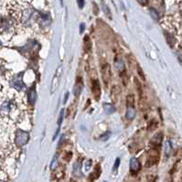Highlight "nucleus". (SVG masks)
Segmentation results:
<instances>
[{
    "instance_id": "nucleus-1",
    "label": "nucleus",
    "mask_w": 182,
    "mask_h": 182,
    "mask_svg": "<svg viewBox=\"0 0 182 182\" xmlns=\"http://www.w3.org/2000/svg\"><path fill=\"white\" fill-rule=\"evenodd\" d=\"M29 140V134L28 132L18 130L15 136V143L18 147H22V145H26Z\"/></svg>"
},
{
    "instance_id": "nucleus-2",
    "label": "nucleus",
    "mask_w": 182,
    "mask_h": 182,
    "mask_svg": "<svg viewBox=\"0 0 182 182\" xmlns=\"http://www.w3.org/2000/svg\"><path fill=\"white\" fill-rule=\"evenodd\" d=\"M62 66L60 65L57 68L54 76L52 78L51 81V92L53 93L56 92V90L59 87V81H60V77H62Z\"/></svg>"
},
{
    "instance_id": "nucleus-3",
    "label": "nucleus",
    "mask_w": 182,
    "mask_h": 182,
    "mask_svg": "<svg viewBox=\"0 0 182 182\" xmlns=\"http://www.w3.org/2000/svg\"><path fill=\"white\" fill-rule=\"evenodd\" d=\"M159 160V153L156 148H151L148 151V157L147 160L145 167H151L156 165Z\"/></svg>"
},
{
    "instance_id": "nucleus-4",
    "label": "nucleus",
    "mask_w": 182,
    "mask_h": 182,
    "mask_svg": "<svg viewBox=\"0 0 182 182\" xmlns=\"http://www.w3.org/2000/svg\"><path fill=\"white\" fill-rule=\"evenodd\" d=\"M11 85L18 91H22L25 89V84L23 82V73H18L11 80Z\"/></svg>"
},
{
    "instance_id": "nucleus-5",
    "label": "nucleus",
    "mask_w": 182,
    "mask_h": 182,
    "mask_svg": "<svg viewBox=\"0 0 182 182\" xmlns=\"http://www.w3.org/2000/svg\"><path fill=\"white\" fill-rule=\"evenodd\" d=\"M13 101L11 100H7V101H5L1 106H0V112H1L4 115H7L8 114H10V112L12 111V109H13Z\"/></svg>"
},
{
    "instance_id": "nucleus-6",
    "label": "nucleus",
    "mask_w": 182,
    "mask_h": 182,
    "mask_svg": "<svg viewBox=\"0 0 182 182\" xmlns=\"http://www.w3.org/2000/svg\"><path fill=\"white\" fill-rule=\"evenodd\" d=\"M92 93L94 96V99L98 101L100 99V96H101V88H100V83L97 80L92 81Z\"/></svg>"
},
{
    "instance_id": "nucleus-7",
    "label": "nucleus",
    "mask_w": 182,
    "mask_h": 182,
    "mask_svg": "<svg viewBox=\"0 0 182 182\" xmlns=\"http://www.w3.org/2000/svg\"><path fill=\"white\" fill-rule=\"evenodd\" d=\"M162 139H163V134H162L161 132L156 134L152 137L151 141H150V145L153 147L152 148H156L157 147H159V145H161V143H162Z\"/></svg>"
},
{
    "instance_id": "nucleus-8",
    "label": "nucleus",
    "mask_w": 182,
    "mask_h": 182,
    "mask_svg": "<svg viewBox=\"0 0 182 182\" xmlns=\"http://www.w3.org/2000/svg\"><path fill=\"white\" fill-rule=\"evenodd\" d=\"M141 168V164L139 162V160L136 157H132L131 160H130V169H131V172L132 173H137Z\"/></svg>"
},
{
    "instance_id": "nucleus-9",
    "label": "nucleus",
    "mask_w": 182,
    "mask_h": 182,
    "mask_svg": "<svg viewBox=\"0 0 182 182\" xmlns=\"http://www.w3.org/2000/svg\"><path fill=\"white\" fill-rule=\"evenodd\" d=\"M102 73H103V80L104 81L105 84L108 83L109 80L111 78V69L107 63H105L102 68Z\"/></svg>"
},
{
    "instance_id": "nucleus-10",
    "label": "nucleus",
    "mask_w": 182,
    "mask_h": 182,
    "mask_svg": "<svg viewBox=\"0 0 182 182\" xmlns=\"http://www.w3.org/2000/svg\"><path fill=\"white\" fill-rule=\"evenodd\" d=\"M82 91V80L81 77H77L75 85L73 87V94L75 96H79Z\"/></svg>"
},
{
    "instance_id": "nucleus-11",
    "label": "nucleus",
    "mask_w": 182,
    "mask_h": 182,
    "mask_svg": "<svg viewBox=\"0 0 182 182\" xmlns=\"http://www.w3.org/2000/svg\"><path fill=\"white\" fill-rule=\"evenodd\" d=\"M36 100H37V92H36V90L34 88H31L29 92V102L30 104L33 105Z\"/></svg>"
},
{
    "instance_id": "nucleus-12",
    "label": "nucleus",
    "mask_w": 182,
    "mask_h": 182,
    "mask_svg": "<svg viewBox=\"0 0 182 182\" xmlns=\"http://www.w3.org/2000/svg\"><path fill=\"white\" fill-rule=\"evenodd\" d=\"M100 174H101V168H100V166L98 165V166H97V167L94 168L93 172L90 175V177H89L90 181H93L94 179L98 178L99 176H100Z\"/></svg>"
},
{
    "instance_id": "nucleus-13",
    "label": "nucleus",
    "mask_w": 182,
    "mask_h": 182,
    "mask_svg": "<svg viewBox=\"0 0 182 182\" xmlns=\"http://www.w3.org/2000/svg\"><path fill=\"white\" fill-rule=\"evenodd\" d=\"M103 110L105 111L106 114H114L115 112V107L112 103H104L103 104Z\"/></svg>"
},
{
    "instance_id": "nucleus-14",
    "label": "nucleus",
    "mask_w": 182,
    "mask_h": 182,
    "mask_svg": "<svg viewBox=\"0 0 182 182\" xmlns=\"http://www.w3.org/2000/svg\"><path fill=\"white\" fill-rule=\"evenodd\" d=\"M136 116V110L134 107H127V110H126V114H125V117L128 120H132L134 119Z\"/></svg>"
},
{
    "instance_id": "nucleus-15",
    "label": "nucleus",
    "mask_w": 182,
    "mask_h": 182,
    "mask_svg": "<svg viewBox=\"0 0 182 182\" xmlns=\"http://www.w3.org/2000/svg\"><path fill=\"white\" fill-rule=\"evenodd\" d=\"M91 41H90V39L88 36H85L83 39V51L85 52H88L90 50H91Z\"/></svg>"
},
{
    "instance_id": "nucleus-16",
    "label": "nucleus",
    "mask_w": 182,
    "mask_h": 182,
    "mask_svg": "<svg viewBox=\"0 0 182 182\" xmlns=\"http://www.w3.org/2000/svg\"><path fill=\"white\" fill-rule=\"evenodd\" d=\"M114 67H115V70L119 72L123 71L125 70V63L122 59H118L114 63Z\"/></svg>"
},
{
    "instance_id": "nucleus-17",
    "label": "nucleus",
    "mask_w": 182,
    "mask_h": 182,
    "mask_svg": "<svg viewBox=\"0 0 182 182\" xmlns=\"http://www.w3.org/2000/svg\"><path fill=\"white\" fill-rule=\"evenodd\" d=\"M171 151H172V145H171V143L169 142V141H167L166 144H165V154H166V156H168L169 155H170Z\"/></svg>"
},
{
    "instance_id": "nucleus-18",
    "label": "nucleus",
    "mask_w": 182,
    "mask_h": 182,
    "mask_svg": "<svg viewBox=\"0 0 182 182\" xmlns=\"http://www.w3.org/2000/svg\"><path fill=\"white\" fill-rule=\"evenodd\" d=\"M126 103H127V107H134V103H135L134 95L129 94L126 98Z\"/></svg>"
},
{
    "instance_id": "nucleus-19",
    "label": "nucleus",
    "mask_w": 182,
    "mask_h": 182,
    "mask_svg": "<svg viewBox=\"0 0 182 182\" xmlns=\"http://www.w3.org/2000/svg\"><path fill=\"white\" fill-rule=\"evenodd\" d=\"M156 125H157V122L156 120H152V121H150L149 122V124H148V129L149 130V131H153V130H155L156 128Z\"/></svg>"
},
{
    "instance_id": "nucleus-20",
    "label": "nucleus",
    "mask_w": 182,
    "mask_h": 182,
    "mask_svg": "<svg viewBox=\"0 0 182 182\" xmlns=\"http://www.w3.org/2000/svg\"><path fill=\"white\" fill-rule=\"evenodd\" d=\"M149 12H150V15H151V17H152L154 19H156V20H159V14H157L156 10H155L154 8H150V9H149Z\"/></svg>"
},
{
    "instance_id": "nucleus-21",
    "label": "nucleus",
    "mask_w": 182,
    "mask_h": 182,
    "mask_svg": "<svg viewBox=\"0 0 182 182\" xmlns=\"http://www.w3.org/2000/svg\"><path fill=\"white\" fill-rule=\"evenodd\" d=\"M135 84H136V88H137V91H138L139 95H142V86H141L140 81H138L137 78H135Z\"/></svg>"
},
{
    "instance_id": "nucleus-22",
    "label": "nucleus",
    "mask_w": 182,
    "mask_h": 182,
    "mask_svg": "<svg viewBox=\"0 0 182 182\" xmlns=\"http://www.w3.org/2000/svg\"><path fill=\"white\" fill-rule=\"evenodd\" d=\"M57 164H58V156H57V155H55L52 161H51V168L55 169V167H57Z\"/></svg>"
},
{
    "instance_id": "nucleus-23",
    "label": "nucleus",
    "mask_w": 182,
    "mask_h": 182,
    "mask_svg": "<svg viewBox=\"0 0 182 182\" xmlns=\"http://www.w3.org/2000/svg\"><path fill=\"white\" fill-rule=\"evenodd\" d=\"M63 114H64V110H62L59 113V120H58V125L59 126H60L62 123V120H63Z\"/></svg>"
},
{
    "instance_id": "nucleus-24",
    "label": "nucleus",
    "mask_w": 182,
    "mask_h": 182,
    "mask_svg": "<svg viewBox=\"0 0 182 182\" xmlns=\"http://www.w3.org/2000/svg\"><path fill=\"white\" fill-rule=\"evenodd\" d=\"M119 165H120V159H115V162H114V167H113L114 172H115L117 169H118Z\"/></svg>"
},
{
    "instance_id": "nucleus-25",
    "label": "nucleus",
    "mask_w": 182,
    "mask_h": 182,
    "mask_svg": "<svg viewBox=\"0 0 182 182\" xmlns=\"http://www.w3.org/2000/svg\"><path fill=\"white\" fill-rule=\"evenodd\" d=\"M110 136H111V133H110V132H106L103 136H102L101 139H102L103 141H106V140H108L109 137H110Z\"/></svg>"
},
{
    "instance_id": "nucleus-26",
    "label": "nucleus",
    "mask_w": 182,
    "mask_h": 182,
    "mask_svg": "<svg viewBox=\"0 0 182 182\" xmlns=\"http://www.w3.org/2000/svg\"><path fill=\"white\" fill-rule=\"evenodd\" d=\"M137 71H138V73H139V75L141 76V78H142V80L143 81H145V75H144V73H143V70H142V69L138 66L137 67Z\"/></svg>"
},
{
    "instance_id": "nucleus-27",
    "label": "nucleus",
    "mask_w": 182,
    "mask_h": 182,
    "mask_svg": "<svg viewBox=\"0 0 182 182\" xmlns=\"http://www.w3.org/2000/svg\"><path fill=\"white\" fill-rule=\"evenodd\" d=\"M77 4L80 8H82L84 7V0H77Z\"/></svg>"
},
{
    "instance_id": "nucleus-28",
    "label": "nucleus",
    "mask_w": 182,
    "mask_h": 182,
    "mask_svg": "<svg viewBox=\"0 0 182 182\" xmlns=\"http://www.w3.org/2000/svg\"><path fill=\"white\" fill-rule=\"evenodd\" d=\"M84 29H85V25H84V23H81L80 25V33L81 34L84 31Z\"/></svg>"
},
{
    "instance_id": "nucleus-29",
    "label": "nucleus",
    "mask_w": 182,
    "mask_h": 182,
    "mask_svg": "<svg viewBox=\"0 0 182 182\" xmlns=\"http://www.w3.org/2000/svg\"><path fill=\"white\" fill-rule=\"evenodd\" d=\"M103 8H104V10H105V13H106V15H107L108 17H110V12H109L108 7H107L105 5H103Z\"/></svg>"
},
{
    "instance_id": "nucleus-30",
    "label": "nucleus",
    "mask_w": 182,
    "mask_h": 182,
    "mask_svg": "<svg viewBox=\"0 0 182 182\" xmlns=\"http://www.w3.org/2000/svg\"><path fill=\"white\" fill-rule=\"evenodd\" d=\"M64 138H65V136H62V138H60V142H59V147H62V144L64 143Z\"/></svg>"
},
{
    "instance_id": "nucleus-31",
    "label": "nucleus",
    "mask_w": 182,
    "mask_h": 182,
    "mask_svg": "<svg viewBox=\"0 0 182 182\" xmlns=\"http://www.w3.org/2000/svg\"><path fill=\"white\" fill-rule=\"evenodd\" d=\"M137 1H138L141 5H143V6H145V5L148 4V0H137Z\"/></svg>"
},
{
    "instance_id": "nucleus-32",
    "label": "nucleus",
    "mask_w": 182,
    "mask_h": 182,
    "mask_svg": "<svg viewBox=\"0 0 182 182\" xmlns=\"http://www.w3.org/2000/svg\"><path fill=\"white\" fill-rule=\"evenodd\" d=\"M68 98H69V92L65 93V97H64V100H63V103H66V102H67Z\"/></svg>"
},
{
    "instance_id": "nucleus-33",
    "label": "nucleus",
    "mask_w": 182,
    "mask_h": 182,
    "mask_svg": "<svg viewBox=\"0 0 182 182\" xmlns=\"http://www.w3.org/2000/svg\"><path fill=\"white\" fill-rule=\"evenodd\" d=\"M59 126L58 127V129H57V131H56V133H55V135H54V136H53V140L56 139V137H57V136H58V134H59Z\"/></svg>"
},
{
    "instance_id": "nucleus-34",
    "label": "nucleus",
    "mask_w": 182,
    "mask_h": 182,
    "mask_svg": "<svg viewBox=\"0 0 182 182\" xmlns=\"http://www.w3.org/2000/svg\"><path fill=\"white\" fill-rule=\"evenodd\" d=\"M104 182H106V181H104Z\"/></svg>"
}]
</instances>
